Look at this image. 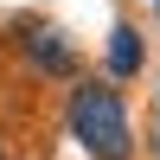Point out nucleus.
Returning <instances> with one entry per match:
<instances>
[{
	"instance_id": "nucleus-5",
	"label": "nucleus",
	"mask_w": 160,
	"mask_h": 160,
	"mask_svg": "<svg viewBox=\"0 0 160 160\" xmlns=\"http://www.w3.org/2000/svg\"><path fill=\"white\" fill-rule=\"evenodd\" d=\"M154 7H160V0H154Z\"/></svg>"
},
{
	"instance_id": "nucleus-2",
	"label": "nucleus",
	"mask_w": 160,
	"mask_h": 160,
	"mask_svg": "<svg viewBox=\"0 0 160 160\" xmlns=\"http://www.w3.org/2000/svg\"><path fill=\"white\" fill-rule=\"evenodd\" d=\"M19 51L38 64V71H51V77H71V71H77V51L64 45V32H51V26H26Z\"/></svg>"
},
{
	"instance_id": "nucleus-6",
	"label": "nucleus",
	"mask_w": 160,
	"mask_h": 160,
	"mask_svg": "<svg viewBox=\"0 0 160 160\" xmlns=\"http://www.w3.org/2000/svg\"><path fill=\"white\" fill-rule=\"evenodd\" d=\"M0 160H7V154H0Z\"/></svg>"
},
{
	"instance_id": "nucleus-3",
	"label": "nucleus",
	"mask_w": 160,
	"mask_h": 160,
	"mask_svg": "<svg viewBox=\"0 0 160 160\" xmlns=\"http://www.w3.org/2000/svg\"><path fill=\"white\" fill-rule=\"evenodd\" d=\"M109 71L115 77H135L141 71V32H135V26H115V32H109Z\"/></svg>"
},
{
	"instance_id": "nucleus-4",
	"label": "nucleus",
	"mask_w": 160,
	"mask_h": 160,
	"mask_svg": "<svg viewBox=\"0 0 160 160\" xmlns=\"http://www.w3.org/2000/svg\"><path fill=\"white\" fill-rule=\"evenodd\" d=\"M154 148H160V135H154Z\"/></svg>"
},
{
	"instance_id": "nucleus-1",
	"label": "nucleus",
	"mask_w": 160,
	"mask_h": 160,
	"mask_svg": "<svg viewBox=\"0 0 160 160\" xmlns=\"http://www.w3.org/2000/svg\"><path fill=\"white\" fill-rule=\"evenodd\" d=\"M71 135L83 141L90 160H128L135 154V128H128V109L109 83H77L71 90Z\"/></svg>"
}]
</instances>
